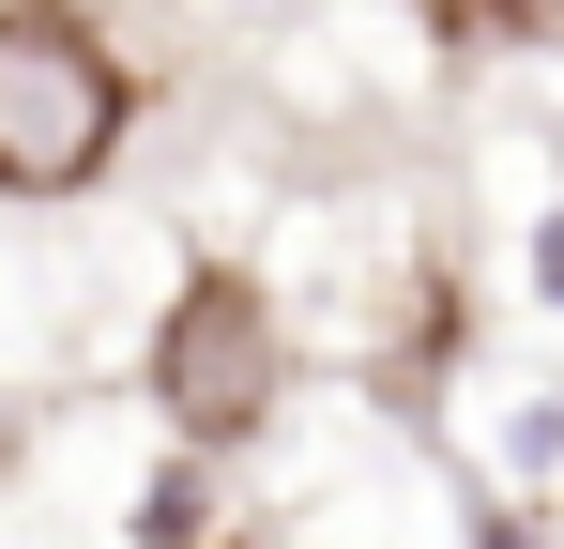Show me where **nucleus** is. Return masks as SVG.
Instances as JSON below:
<instances>
[{
    "label": "nucleus",
    "instance_id": "nucleus-2",
    "mask_svg": "<svg viewBox=\"0 0 564 549\" xmlns=\"http://www.w3.org/2000/svg\"><path fill=\"white\" fill-rule=\"evenodd\" d=\"M290 397V321L275 290L245 260H198L184 290H169V321H153V412H169V443L184 458H245L260 428H275Z\"/></svg>",
    "mask_w": 564,
    "mask_h": 549
},
{
    "label": "nucleus",
    "instance_id": "nucleus-5",
    "mask_svg": "<svg viewBox=\"0 0 564 549\" xmlns=\"http://www.w3.org/2000/svg\"><path fill=\"white\" fill-rule=\"evenodd\" d=\"M153 549H184V519H153Z\"/></svg>",
    "mask_w": 564,
    "mask_h": 549
},
{
    "label": "nucleus",
    "instance_id": "nucleus-3",
    "mask_svg": "<svg viewBox=\"0 0 564 549\" xmlns=\"http://www.w3.org/2000/svg\"><path fill=\"white\" fill-rule=\"evenodd\" d=\"M443 46H564V0H427Z\"/></svg>",
    "mask_w": 564,
    "mask_h": 549
},
{
    "label": "nucleus",
    "instance_id": "nucleus-4",
    "mask_svg": "<svg viewBox=\"0 0 564 549\" xmlns=\"http://www.w3.org/2000/svg\"><path fill=\"white\" fill-rule=\"evenodd\" d=\"M458 549H564V535H550V519H519V504H488V519H473Z\"/></svg>",
    "mask_w": 564,
    "mask_h": 549
},
{
    "label": "nucleus",
    "instance_id": "nucleus-1",
    "mask_svg": "<svg viewBox=\"0 0 564 549\" xmlns=\"http://www.w3.org/2000/svg\"><path fill=\"white\" fill-rule=\"evenodd\" d=\"M138 138V62L93 0H0V198H93Z\"/></svg>",
    "mask_w": 564,
    "mask_h": 549
}]
</instances>
